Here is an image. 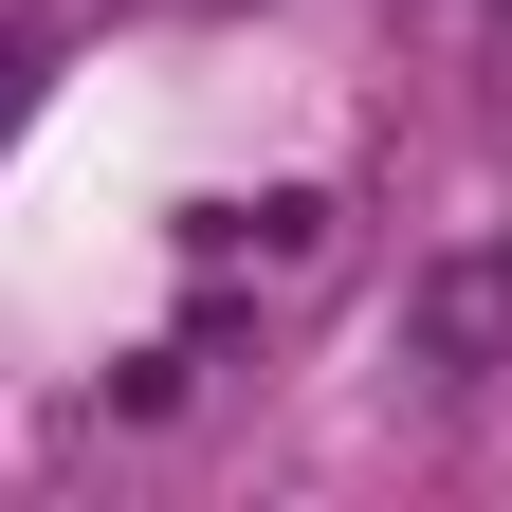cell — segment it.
<instances>
[{
	"instance_id": "cell-1",
	"label": "cell",
	"mask_w": 512,
	"mask_h": 512,
	"mask_svg": "<svg viewBox=\"0 0 512 512\" xmlns=\"http://www.w3.org/2000/svg\"><path fill=\"white\" fill-rule=\"evenodd\" d=\"M403 366L439 384V403H476V384L512 366V238H458L403 275Z\"/></svg>"
}]
</instances>
